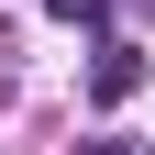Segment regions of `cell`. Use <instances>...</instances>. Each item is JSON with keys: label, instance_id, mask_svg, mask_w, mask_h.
I'll list each match as a JSON object with an SVG mask.
<instances>
[{"label": "cell", "instance_id": "obj_2", "mask_svg": "<svg viewBox=\"0 0 155 155\" xmlns=\"http://www.w3.org/2000/svg\"><path fill=\"white\" fill-rule=\"evenodd\" d=\"M45 11H55V22H89V33L111 22V0H45Z\"/></svg>", "mask_w": 155, "mask_h": 155}, {"label": "cell", "instance_id": "obj_3", "mask_svg": "<svg viewBox=\"0 0 155 155\" xmlns=\"http://www.w3.org/2000/svg\"><path fill=\"white\" fill-rule=\"evenodd\" d=\"M133 11H155V0H133Z\"/></svg>", "mask_w": 155, "mask_h": 155}, {"label": "cell", "instance_id": "obj_1", "mask_svg": "<svg viewBox=\"0 0 155 155\" xmlns=\"http://www.w3.org/2000/svg\"><path fill=\"white\" fill-rule=\"evenodd\" d=\"M133 89H144V45H122V33H100V45H89V100H100V111H122Z\"/></svg>", "mask_w": 155, "mask_h": 155}]
</instances>
